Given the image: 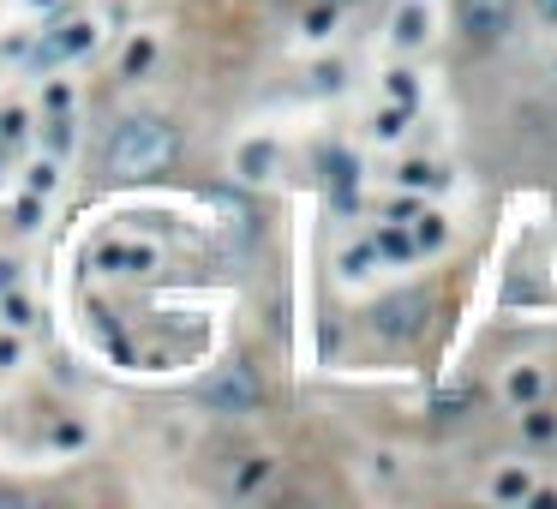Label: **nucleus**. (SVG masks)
Instances as JSON below:
<instances>
[{"mask_svg": "<svg viewBox=\"0 0 557 509\" xmlns=\"http://www.w3.org/2000/svg\"><path fill=\"white\" fill-rule=\"evenodd\" d=\"M174 156H180V132H174V120H162V114H132V120H120V126L108 132V144H102V168H108L114 180H150V174L174 168Z\"/></svg>", "mask_w": 557, "mask_h": 509, "instance_id": "f257e3e1", "label": "nucleus"}, {"mask_svg": "<svg viewBox=\"0 0 557 509\" xmlns=\"http://www.w3.org/2000/svg\"><path fill=\"white\" fill-rule=\"evenodd\" d=\"M198 396H204V408H210V414H234V420H240V414H252V408L264 402V384H258V372H252V366L228 360V366H216V372L204 378V390H198Z\"/></svg>", "mask_w": 557, "mask_h": 509, "instance_id": "f03ea898", "label": "nucleus"}, {"mask_svg": "<svg viewBox=\"0 0 557 509\" xmlns=\"http://www.w3.org/2000/svg\"><path fill=\"white\" fill-rule=\"evenodd\" d=\"M516 18V0H456V30L468 42H498Z\"/></svg>", "mask_w": 557, "mask_h": 509, "instance_id": "7ed1b4c3", "label": "nucleus"}, {"mask_svg": "<svg viewBox=\"0 0 557 509\" xmlns=\"http://www.w3.org/2000/svg\"><path fill=\"white\" fill-rule=\"evenodd\" d=\"M420 324H426V294H390L378 306V336H390V342L420 336Z\"/></svg>", "mask_w": 557, "mask_h": 509, "instance_id": "20e7f679", "label": "nucleus"}, {"mask_svg": "<svg viewBox=\"0 0 557 509\" xmlns=\"http://www.w3.org/2000/svg\"><path fill=\"white\" fill-rule=\"evenodd\" d=\"M96 42V30L90 24H66L60 36H48V48H42V60H72V54H84Z\"/></svg>", "mask_w": 557, "mask_h": 509, "instance_id": "39448f33", "label": "nucleus"}, {"mask_svg": "<svg viewBox=\"0 0 557 509\" xmlns=\"http://www.w3.org/2000/svg\"><path fill=\"white\" fill-rule=\"evenodd\" d=\"M102 264L138 276V270H156V252H144V246H102Z\"/></svg>", "mask_w": 557, "mask_h": 509, "instance_id": "423d86ee", "label": "nucleus"}, {"mask_svg": "<svg viewBox=\"0 0 557 509\" xmlns=\"http://www.w3.org/2000/svg\"><path fill=\"white\" fill-rule=\"evenodd\" d=\"M264 480H270V462H264V456H252V462H246V468L234 474V498H246V492H258Z\"/></svg>", "mask_w": 557, "mask_h": 509, "instance_id": "0eeeda50", "label": "nucleus"}, {"mask_svg": "<svg viewBox=\"0 0 557 509\" xmlns=\"http://www.w3.org/2000/svg\"><path fill=\"white\" fill-rule=\"evenodd\" d=\"M264 168H270V150H264V144H246V150H240V174H252V180H258Z\"/></svg>", "mask_w": 557, "mask_h": 509, "instance_id": "6e6552de", "label": "nucleus"}, {"mask_svg": "<svg viewBox=\"0 0 557 509\" xmlns=\"http://www.w3.org/2000/svg\"><path fill=\"white\" fill-rule=\"evenodd\" d=\"M396 36H402V42H420V12H402V18H396Z\"/></svg>", "mask_w": 557, "mask_h": 509, "instance_id": "1a4fd4ad", "label": "nucleus"}, {"mask_svg": "<svg viewBox=\"0 0 557 509\" xmlns=\"http://www.w3.org/2000/svg\"><path fill=\"white\" fill-rule=\"evenodd\" d=\"M66 144H72V126H66V120H54V126H48V150H66Z\"/></svg>", "mask_w": 557, "mask_h": 509, "instance_id": "9d476101", "label": "nucleus"}, {"mask_svg": "<svg viewBox=\"0 0 557 509\" xmlns=\"http://www.w3.org/2000/svg\"><path fill=\"white\" fill-rule=\"evenodd\" d=\"M6 324H18V330H24V324H30V306H24V300H18V294H12V300H6Z\"/></svg>", "mask_w": 557, "mask_h": 509, "instance_id": "9b49d317", "label": "nucleus"}, {"mask_svg": "<svg viewBox=\"0 0 557 509\" xmlns=\"http://www.w3.org/2000/svg\"><path fill=\"white\" fill-rule=\"evenodd\" d=\"M444 240V228H438V216H426V228H420V246H438Z\"/></svg>", "mask_w": 557, "mask_h": 509, "instance_id": "f8f14e48", "label": "nucleus"}, {"mask_svg": "<svg viewBox=\"0 0 557 509\" xmlns=\"http://www.w3.org/2000/svg\"><path fill=\"white\" fill-rule=\"evenodd\" d=\"M534 390H540V378H534V372H522V378L510 384V396H534Z\"/></svg>", "mask_w": 557, "mask_h": 509, "instance_id": "ddd939ff", "label": "nucleus"}, {"mask_svg": "<svg viewBox=\"0 0 557 509\" xmlns=\"http://www.w3.org/2000/svg\"><path fill=\"white\" fill-rule=\"evenodd\" d=\"M12 270H18V264H6V258H0V294L12 288Z\"/></svg>", "mask_w": 557, "mask_h": 509, "instance_id": "4468645a", "label": "nucleus"}, {"mask_svg": "<svg viewBox=\"0 0 557 509\" xmlns=\"http://www.w3.org/2000/svg\"><path fill=\"white\" fill-rule=\"evenodd\" d=\"M534 6H540V18H552L557 24V0H534Z\"/></svg>", "mask_w": 557, "mask_h": 509, "instance_id": "2eb2a0df", "label": "nucleus"}, {"mask_svg": "<svg viewBox=\"0 0 557 509\" xmlns=\"http://www.w3.org/2000/svg\"><path fill=\"white\" fill-rule=\"evenodd\" d=\"M330 6H360V0H330Z\"/></svg>", "mask_w": 557, "mask_h": 509, "instance_id": "dca6fc26", "label": "nucleus"}]
</instances>
